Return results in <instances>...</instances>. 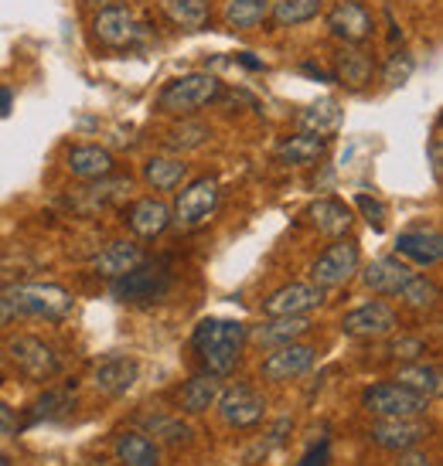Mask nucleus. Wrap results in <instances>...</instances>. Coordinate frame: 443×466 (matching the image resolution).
Returning a JSON list of instances; mask_svg holds the SVG:
<instances>
[{"instance_id":"nucleus-1","label":"nucleus","mask_w":443,"mask_h":466,"mask_svg":"<svg viewBox=\"0 0 443 466\" xmlns=\"http://www.w3.org/2000/svg\"><path fill=\"white\" fill-rule=\"evenodd\" d=\"M249 340V327L239 320H201L191 330V350L198 354V361L205 364V371L215 378H225L235 371V364L242 358V348Z\"/></svg>"},{"instance_id":"nucleus-2","label":"nucleus","mask_w":443,"mask_h":466,"mask_svg":"<svg viewBox=\"0 0 443 466\" xmlns=\"http://www.w3.org/2000/svg\"><path fill=\"white\" fill-rule=\"evenodd\" d=\"M0 297L14 317H38V320H66L76 307L72 293L58 283H14L0 289Z\"/></svg>"},{"instance_id":"nucleus-3","label":"nucleus","mask_w":443,"mask_h":466,"mask_svg":"<svg viewBox=\"0 0 443 466\" xmlns=\"http://www.w3.org/2000/svg\"><path fill=\"white\" fill-rule=\"evenodd\" d=\"M222 99V82L209 72H188V76L168 82L157 96V109L170 116H195L205 106Z\"/></svg>"},{"instance_id":"nucleus-4","label":"nucleus","mask_w":443,"mask_h":466,"mask_svg":"<svg viewBox=\"0 0 443 466\" xmlns=\"http://www.w3.org/2000/svg\"><path fill=\"white\" fill-rule=\"evenodd\" d=\"M174 286V272H170L168 262H140L137 269L123 272L113 279V297L119 303H157L164 299Z\"/></svg>"},{"instance_id":"nucleus-5","label":"nucleus","mask_w":443,"mask_h":466,"mask_svg":"<svg viewBox=\"0 0 443 466\" xmlns=\"http://www.w3.org/2000/svg\"><path fill=\"white\" fill-rule=\"evenodd\" d=\"M219 198H222V187L215 177H195V181L184 184V191L178 195L174 201V211H170V225H178L184 232H191V228H201L205 221L215 215V208H219Z\"/></svg>"},{"instance_id":"nucleus-6","label":"nucleus","mask_w":443,"mask_h":466,"mask_svg":"<svg viewBox=\"0 0 443 466\" xmlns=\"http://www.w3.org/2000/svg\"><path fill=\"white\" fill-rule=\"evenodd\" d=\"M7 354H11L14 368L25 378H31V381H52L62 371V358L41 337H31V334L11 337L7 340Z\"/></svg>"},{"instance_id":"nucleus-7","label":"nucleus","mask_w":443,"mask_h":466,"mask_svg":"<svg viewBox=\"0 0 443 466\" xmlns=\"http://www.w3.org/2000/svg\"><path fill=\"white\" fill-rule=\"evenodd\" d=\"M92 35L103 48H137L147 38V27L130 7H103L92 17Z\"/></svg>"},{"instance_id":"nucleus-8","label":"nucleus","mask_w":443,"mask_h":466,"mask_svg":"<svg viewBox=\"0 0 443 466\" xmlns=\"http://www.w3.org/2000/svg\"><path fill=\"white\" fill-rule=\"evenodd\" d=\"M327 31H331V38L341 41V45L362 48V45L372 41V35H376V14L368 11L362 0H338V4L327 11Z\"/></svg>"},{"instance_id":"nucleus-9","label":"nucleus","mask_w":443,"mask_h":466,"mask_svg":"<svg viewBox=\"0 0 443 466\" xmlns=\"http://www.w3.org/2000/svg\"><path fill=\"white\" fill-rule=\"evenodd\" d=\"M433 432V426L423 415H392V419H378L368 429V440L376 442L378 450L389 453H403L409 446H419Z\"/></svg>"},{"instance_id":"nucleus-10","label":"nucleus","mask_w":443,"mask_h":466,"mask_svg":"<svg viewBox=\"0 0 443 466\" xmlns=\"http://www.w3.org/2000/svg\"><path fill=\"white\" fill-rule=\"evenodd\" d=\"M362 405L372 415H378V419H392V415H423L430 409V399L413 389H406L399 381H386V385L368 389L362 395Z\"/></svg>"},{"instance_id":"nucleus-11","label":"nucleus","mask_w":443,"mask_h":466,"mask_svg":"<svg viewBox=\"0 0 443 466\" xmlns=\"http://www.w3.org/2000/svg\"><path fill=\"white\" fill-rule=\"evenodd\" d=\"M341 330L358 340H378V337H392L399 330V313L392 310L386 299H368L358 310L341 317Z\"/></svg>"},{"instance_id":"nucleus-12","label":"nucleus","mask_w":443,"mask_h":466,"mask_svg":"<svg viewBox=\"0 0 443 466\" xmlns=\"http://www.w3.org/2000/svg\"><path fill=\"white\" fill-rule=\"evenodd\" d=\"M358 266H362V252H358V246L348 242V238H338L335 246H327L325 252L317 256V262H314V269H311L314 286H321V289L345 286L355 272H358Z\"/></svg>"},{"instance_id":"nucleus-13","label":"nucleus","mask_w":443,"mask_h":466,"mask_svg":"<svg viewBox=\"0 0 443 466\" xmlns=\"http://www.w3.org/2000/svg\"><path fill=\"white\" fill-rule=\"evenodd\" d=\"M219 412L222 419L235 429H252L263 422V415H266V399H263L260 391L246 385V381H239L232 389L219 391Z\"/></svg>"},{"instance_id":"nucleus-14","label":"nucleus","mask_w":443,"mask_h":466,"mask_svg":"<svg viewBox=\"0 0 443 466\" xmlns=\"http://www.w3.org/2000/svg\"><path fill=\"white\" fill-rule=\"evenodd\" d=\"M317 361V348L311 344H283V348H276L273 354H266V361L260 364V375L266 381H276V385H283V381H294V378L307 375Z\"/></svg>"},{"instance_id":"nucleus-15","label":"nucleus","mask_w":443,"mask_h":466,"mask_svg":"<svg viewBox=\"0 0 443 466\" xmlns=\"http://www.w3.org/2000/svg\"><path fill=\"white\" fill-rule=\"evenodd\" d=\"M325 303V289L314 283H290L280 286L276 293L266 297L263 313L266 317H307L311 310H317Z\"/></svg>"},{"instance_id":"nucleus-16","label":"nucleus","mask_w":443,"mask_h":466,"mask_svg":"<svg viewBox=\"0 0 443 466\" xmlns=\"http://www.w3.org/2000/svg\"><path fill=\"white\" fill-rule=\"evenodd\" d=\"M137 375H140V364L127 358V354H113L106 358L103 364H96L92 371V389L106 395V399H119L137 385Z\"/></svg>"},{"instance_id":"nucleus-17","label":"nucleus","mask_w":443,"mask_h":466,"mask_svg":"<svg viewBox=\"0 0 443 466\" xmlns=\"http://www.w3.org/2000/svg\"><path fill=\"white\" fill-rule=\"evenodd\" d=\"M66 167L78 181H103V177H113L117 157L106 147H96V143H78L66 154Z\"/></svg>"},{"instance_id":"nucleus-18","label":"nucleus","mask_w":443,"mask_h":466,"mask_svg":"<svg viewBox=\"0 0 443 466\" xmlns=\"http://www.w3.org/2000/svg\"><path fill=\"white\" fill-rule=\"evenodd\" d=\"M413 276H417V272H413L409 262L396 259V256H382V259L368 262L366 266L362 283H366L372 293H378V297H396V293H399Z\"/></svg>"},{"instance_id":"nucleus-19","label":"nucleus","mask_w":443,"mask_h":466,"mask_svg":"<svg viewBox=\"0 0 443 466\" xmlns=\"http://www.w3.org/2000/svg\"><path fill=\"white\" fill-rule=\"evenodd\" d=\"M127 228H130L137 238H157V235L168 232L170 225V208L160 201V198H140L133 201L130 211L123 215Z\"/></svg>"},{"instance_id":"nucleus-20","label":"nucleus","mask_w":443,"mask_h":466,"mask_svg":"<svg viewBox=\"0 0 443 466\" xmlns=\"http://www.w3.org/2000/svg\"><path fill=\"white\" fill-rule=\"evenodd\" d=\"M396 252L413 266H437L443 259V235L437 228H417L396 238Z\"/></svg>"},{"instance_id":"nucleus-21","label":"nucleus","mask_w":443,"mask_h":466,"mask_svg":"<svg viewBox=\"0 0 443 466\" xmlns=\"http://www.w3.org/2000/svg\"><path fill=\"white\" fill-rule=\"evenodd\" d=\"M376 76V62L372 55L355 48V45H341L338 55H335V78L348 89H366Z\"/></svg>"},{"instance_id":"nucleus-22","label":"nucleus","mask_w":443,"mask_h":466,"mask_svg":"<svg viewBox=\"0 0 443 466\" xmlns=\"http://www.w3.org/2000/svg\"><path fill=\"white\" fill-rule=\"evenodd\" d=\"M307 218H311L314 228L321 235H327V238H341V235L355 225L352 208L345 205V201H338V198H317V201L307 208Z\"/></svg>"},{"instance_id":"nucleus-23","label":"nucleus","mask_w":443,"mask_h":466,"mask_svg":"<svg viewBox=\"0 0 443 466\" xmlns=\"http://www.w3.org/2000/svg\"><path fill=\"white\" fill-rule=\"evenodd\" d=\"M144 259H147L144 248L127 242V238H119V242H109V246L92 259V269L99 272V276H106V279H117V276H123V272L137 269Z\"/></svg>"},{"instance_id":"nucleus-24","label":"nucleus","mask_w":443,"mask_h":466,"mask_svg":"<svg viewBox=\"0 0 443 466\" xmlns=\"http://www.w3.org/2000/svg\"><path fill=\"white\" fill-rule=\"evenodd\" d=\"M325 154H327V137H317V133H297V137H287V140L276 147V160L287 164V167L317 164Z\"/></svg>"},{"instance_id":"nucleus-25","label":"nucleus","mask_w":443,"mask_h":466,"mask_svg":"<svg viewBox=\"0 0 443 466\" xmlns=\"http://www.w3.org/2000/svg\"><path fill=\"white\" fill-rule=\"evenodd\" d=\"M307 330H311L307 317H266V324H260L249 337L263 348H283V344H294L297 337H304Z\"/></svg>"},{"instance_id":"nucleus-26","label":"nucleus","mask_w":443,"mask_h":466,"mask_svg":"<svg viewBox=\"0 0 443 466\" xmlns=\"http://www.w3.org/2000/svg\"><path fill=\"white\" fill-rule=\"evenodd\" d=\"M321 14H325V0H270V21L276 27L311 25Z\"/></svg>"},{"instance_id":"nucleus-27","label":"nucleus","mask_w":443,"mask_h":466,"mask_svg":"<svg viewBox=\"0 0 443 466\" xmlns=\"http://www.w3.org/2000/svg\"><path fill=\"white\" fill-rule=\"evenodd\" d=\"M219 391H222L219 378L205 371V375H195L184 381L178 401H181V409L188 415H198V412H209L211 405H215V399H219Z\"/></svg>"},{"instance_id":"nucleus-28","label":"nucleus","mask_w":443,"mask_h":466,"mask_svg":"<svg viewBox=\"0 0 443 466\" xmlns=\"http://www.w3.org/2000/svg\"><path fill=\"white\" fill-rule=\"evenodd\" d=\"M300 130L304 133H317V137H331L345 123V109L338 106V99H321V103L307 106L300 113Z\"/></svg>"},{"instance_id":"nucleus-29","label":"nucleus","mask_w":443,"mask_h":466,"mask_svg":"<svg viewBox=\"0 0 443 466\" xmlns=\"http://www.w3.org/2000/svg\"><path fill=\"white\" fill-rule=\"evenodd\" d=\"M117 460L123 466H160V450L144 432H119L117 436Z\"/></svg>"},{"instance_id":"nucleus-30","label":"nucleus","mask_w":443,"mask_h":466,"mask_svg":"<svg viewBox=\"0 0 443 466\" xmlns=\"http://www.w3.org/2000/svg\"><path fill=\"white\" fill-rule=\"evenodd\" d=\"M184 177H188V164L181 157H150L144 164V181L154 191H174L184 184Z\"/></svg>"},{"instance_id":"nucleus-31","label":"nucleus","mask_w":443,"mask_h":466,"mask_svg":"<svg viewBox=\"0 0 443 466\" xmlns=\"http://www.w3.org/2000/svg\"><path fill=\"white\" fill-rule=\"evenodd\" d=\"M225 27L229 31H256L270 21V0H225Z\"/></svg>"},{"instance_id":"nucleus-32","label":"nucleus","mask_w":443,"mask_h":466,"mask_svg":"<svg viewBox=\"0 0 443 466\" xmlns=\"http://www.w3.org/2000/svg\"><path fill=\"white\" fill-rule=\"evenodd\" d=\"M396 381H399V385H406V389L419 391V395H427V399L440 395V389H443L440 368H437V364H427V361L403 364V368L396 371Z\"/></svg>"},{"instance_id":"nucleus-33","label":"nucleus","mask_w":443,"mask_h":466,"mask_svg":"<svg viewBox=\"0 0 443 466\" xmlns=\"http://www.w3.org/2000/svg\"><path fill=\"white\" fill-rule=\"evenodd\" d=\"M160 7L184 31H201L211 17V0H160Z\"/></svg>"},{"instance_id":"nucleus-34","label":"nucleus","mask_w":443,"mask_h":466,"mask_svg":"<svg viewBox=\"0 0 443 466\" xmlns=\"http://www.w3.org/2000/svg\"><path fill=\"white\" fill-rule=\"evenodd\" d=\"M209 137H211V130L201 123V119L181 116V123L168 130V137H164V147H168V150H178V154H188V150H198V147L209 140Z\"/></svg>"},{"instance_id":"nucleus-35","label":"nucleus","mask_w":443,"mask_h":466,"mask_svg":"<svg viewBox=\"0 0 443 466\" xmlns=\"http://www.w3.org/2000/svg\"><path fill=\"white\" fill-rule=\"evenodd\" d=\"M396 297L403 299V307H409V310H417V313H427L437 307V299H440V289H437V283L433 279H427V276H413L409 283L396 293Z\"/></svg>"},{"instance_id":"nucleus-36","label":"nucleus","mask_w":443,"mask_h":466,"mask_svg":"<svg viewBox=\"0 0 443 466\" xmlns=\"http://www.w3.org/2000/svg\"><path fill=\"white\" fill-rule=\"evenodd\" d=\"M144 426L150 429L154 436H160L164 442H170V446L191 440V426H188V422H181L178 415H164V412L144 415Z\"/></svg>"},{"instance_id":"nucleus-37","label":"nucleus","mask_w":443,"mask_h":466,"mask_svg":"<svg viewBox=\"0 0 443 466\" xmlns=\"http://www.w3.org/2000/svg\"><path fill=\"white\" fill-rule=\"evenodd\" d=\"M72 401H76V391H45V399L35 401V412L27 419V426H35V422H45V419H58V415H66L72 409Z\"/></svg>"},{"instance_id":"nucleus-38","label":"nucleus","mask_w":443,"mask_h":466,"mask_svg":"<svg viewBox=\"0 0 443 466\" xmlns=\"http://www.w3.org/2000/svg\"><path fill=\"white\" fill-rule=\"evenodd\" d=\"M423 354H427L423 337H396L389 344V358H399V361H423Z\"/></svg>"},{"instance_id":"nucleus-39","label":"nucleus","mask_w":443,"mask_h":466,"mask_svg":"<svg viewBox=\"0 0 443 466\" xmlns=\"http://www.w3.org/2000/svg\"><path fill=\"white\" fill-rule=\"evenodd\" d=\"M355 208L362 211V218L376 228V232H382L386 228V205L378 201V198H368V195H355Z\"/></svg>"},{"instance_id":"nucleus-40","label":"nucleus","mask_w":443,"mask_h":466,"mask_svg":"<svg viewBox=\"0 0 443 466\" xmlns=\"http://www.w3.org/2000/svg\"><path fill=\"white\" fill-rule=\"evenodd\" d=\"M409 76H413V58L406 52H396L389 58V66H386V82L389 86H403Z\"/></svg>"},{"instance_id":"nucleus-41","label":"nucleus","mask_w":443,"mask_h":466,"mask_svg":"<svg viewBox=\"0 0 443 466\" xmlns=\"http://www.w3.org/2000/svg\"><path fill=\"white\" fill-rule=\"evenodd\" d=\"M297 466H331V442L321 440L317 446H311Z\"/></svg>"},{"instance_id":"nucleus-42","label":"nucleus","mask_w":443,"mask_h":466,"mask_svg":"<svg viewBox=\"0 0 443 466\" xmlns=\"http://www.w3.org/2000/svg\"><path fill=\"white\" fill-rule=\"evenodd\" d=\"M396 466H433V456L427 453V450H417V446H409V450H403V453H399Z\"/></svg>"},{"instance_id":"nucleus-43","label":"nucleus","mask_w":443,"mask_h":466,"mask_svg":"<svg viewBox=\"0 0 443 466\" xmlns=\"http://www.w3.org/2000/svg\"><path fill=\"white\" fill-rule=\"evenodd\" d=\"M440 164H443V147H440V123L430 137V167H433V181L440 184Z\"/></svg>"},{"instance_id":"nucleus-44","label":"nucleus","mask_w":443,"mask_h":466,"mask_svg":"<svg viewBox=\"0 0 443 466\" xmlns=\"http://www.w3.org/2000/svg\"><path fill=\"white\" fill-rule=\"evenodd\" d=\"M14 426H17V419H14V409L7 401H0V436H11Z\"/></svg>"},{"instance_id":"nucleus-45","label":"nucleus","mask_w":443,"mask_h":466,"mask_svg":"<svg viewBox=\"0 0 443 466\" xmlns=\"http://www.w3.org/2000/svg\"><path fill=\"white\" fill-rule=\"evenodd\" d=\"M11 103H14V92L0 89V116H7V113H11Z\"/></svg>"},{"instance_id":"nucleus-46","label":"nucleus","mask_w":443,"mask_h":466,"mask_svg":"<svg viewBox=\"0 0 443 466\" xmlns=\"http://www.w3.org/2000/svg\"><path fill=\"white\" fill-rule=\"evenodd\" d=\"M14 320V313H11V307L4 303V297H0V327H7Z\"/></svg>"},{"instance_id":"nucleus-47","label":"nucleus","mask_w":443,"mask_h":466,"mask_svg":"<svg viewBox=\"0 0 443 466\" xmlns=\"http://www.w3.org/2000/svg\"><path fill=\"white\" fill-rule=\"evenodd\" d=\"M76 466H109V463H103V460H86V463H76Z\"/></svg>"},{"instance_id":"nucleus-48","label":"nucleus","mask_w":443,"mask_h":466,"mask_svg":"<svg viewBox=\"0 0 443 466\" xmlns=\"http://www.w3.org/2000/svg\"><path fill=\"white\" fill-rule=\"evenodd\" d=\"M0 364H4V354H0Z\"/></svg>"}]
</instances>
